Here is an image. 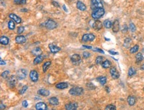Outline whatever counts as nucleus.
<instances>
[{"label":"nucleus","instance_id":"nucleus-1","mask_svg":"<svg viewBox=\"0 0 144 110\" xmlns=\"http://www.w3.org/2000/svg\"><path fill=\"white\" fill-rule=\"evenodd\" d=\"M105 13V10L104 8H99L97 10L93 11L92 13V19L94 20H98L100 19L103 16Z\"/></svg>","mask_w":144,"mask_h":110},{"label":"nucleus","instance_id":"nucleus-2","mask_svg":"<svg viewBox=\"0 0 144 110\" xmlns=\"http://www.w3.org/2000/svg\"><path fill=\"white\" fill-rule=\"evenodd\" d=\"M69 94L71 96H81L84 94V89L81 87H74L69 90Z\"/></svg>","mask_w":144,"mask_h":110},{"label":"nucleus","instance_id":"nucleus-3","mask_svg":"<svg viewBox=\"0 0 144 110\" xmlns=\"http://www.w3.org/2000/svg\"><path fill=\"white\" fill-rule=\"evenodd\" d=\"M90 7L92 11L99 9V8H103V3L101 0H91L90 1Z\"/></svg>","mask_w":144,"mask_h":110},{"label":"nucleus","instance_id":"nucleus-4","mask_svg":"<svg viewBox=\"0 0 144 110\" xmlns=\"http://www.w3.org/2000/svg\"><path fill=\"white\" fill-rule=\"evenodd\" d=\"M45 27L49 30H52L57 28V23L52 19H48L47 21L45 23Z\"/></svg>","mask_w":144,"mask_h":110},{"label":"nucleus","instance_id":"nucleus-5","mask_svg":"<svg viewBox=\"0 0 144 110\" xmlns=\"http://www.w3.org/2000/svg\"><path fill=\"white\" fill-rule=\"evenodd\" d=\"M95 39V35L92 33H86L83 35L82 37V40L83 42H89L93 41Z\"/></svg>","mask_w":144,"mask_h":110},{"label":"nucleus","instance_id":"nucleus-6","mask_svg":"<svg viewBox=\"0 0 144 110\" xmlns=\"http://www.w3.org/2000/svg\"><path fill=\"white\" fill-rule=\"evenodd\" d=\"M110 73L112 78L114 80L118 79L120 78V73L118 71V70L116 69V67H114V66L111 67L110 70Z\"/></svg>","mask_w":144,"mask_h":110},{"label":"nucleus","instance_id":"nucleus-7","mask_svg":"<svg viewBox=\"0 0 144 110\" xmlns=\"http://www.w3.org/2000/svg\"><path fill=\"white\" fill-rule=\"evenodd\" d=\"M17 78L15 76H11L9 78V79L7 80V83H8V86L11 88H13V87L15 86L17 84Z\"/></svg>","mask_w":144,"mask_h":110},{"label":"nucleus","instance_id":"nucleus-8","mask_svg":"<svg viewBox=\"0 0 144 110\" xmlns=\"http://www.w3.org/2000/svg\"><path fill=\"white\" fill-rule=\"evenodd\" d=\"M27 76V70L24 69H20L17 72V78L18 80H23L24 78H26Z\"/></svg>","mask_w":144,"mask_h":110},{"label":"nucleus","instance_id":"nucleus-9","mask_svg":"<svg viewBox=\"0 0 144 110\" xmlns=\"http://www.w3.org/2000/svg\"><path fill=\"white\" fill-rule=\"evenodd\" d=\"M71 60L72 61V62L75 64V65H78L81 62V57L79 54H74L73 55H72L71 57Z\"/></svg>","mask_w":144,"mask_h":110},{"label":"nucleus","instance_id":"nucleus-10","mask_svg":"<svg viewBox=\"0 0 144 110\" xmlns=\"http://www.w3.org/2000/svg\"><path fill=\"white\" fill-rule=\"evenodd\" d=\"M29 77L31 81L33 82H37L39 79V74H38L36 70H31L29 74Z\"/></svg>","mask_w":144,"mask_h":110},{"label":"nucleus","instance_id":"nucleus-11","mask_svg":"<svg viewBox=\"0 0 144 110\" xmlns=\"http://www.w3.org/2000/svg\"><path fill=\"white\" fill-rule=\"evenodd\" d=\"M91 26H92V28L94 29L95 30H100L102 28L103 25L101 21H98V20H95V21H93V23L91 25Z\"/></svg>","mask_w":144,"mask_h":110},{"label":"nucleus","instance_id":"nucleus-12","mask_svg":"<svg viewBox=\"0 0 144 110\" xmlns=\"http://www.w3.org/2000/svg\"><path fill=\"white\" fill-rule=\"evenodd\" d=\"M78 103L76 102H72V103H67L65 105V109L68 110H75L78 108Z\"/></svg>","mask_w":144,"mask_h":110},{"label":"nucleus","instance_id":"nucleus-13","mask_svg":"<svg viewBox=\"0 0 144 110\" xmlns=\"http://www.w3.org/2000/svg\"><path fill=\"white\" fill-rule=\"evenodd\" d=\"M49 48L51 52L52 53H53V54H55V53L59 52L61 50V49L60 47L53 45V44H50V45H49Z\"/></svg>","mask_w":144,"mask_h":110},{"label":"nucleus","instance_id":"nucleus-14","mask_svg":"<svg viewBox=\"0 0 144 110\" xmlns=\"http://www.w3.org/2000/svg\"><path fill=\"white\" fill-rule=\"evenodd\" d=\"M112 30L113 33H118V31L120 30V23L118 20H115L113 21V25H112Z\"/></svg>","mask_w":144,"mask_h":110},{"label":"nucleus","instance_id":"nucleus-15","mask_svg":"<svg viewBox=\"0 0 144 110\" xmlns=\"http://www.w3.org/2000/svg\"><path fill=\"white\" fill-rule=\"evenodd\" d=\"M9 17L11 19H12V20H13L15 22H16L17 24H19L21 23V19L19 17L17 16V15L14 14V13H10L9 15Z\"/></svg>","mask_w":144,"mask_h":110},{"label":"nucleus","instance_id":"nucleus-16","mask_svg":"<svg viewBox=\"0 0 144 110\" xmlns=\"http://www.w3.org/2000/svg\"><path fill=\"white\" fill-rule=\"evenodd\" d=\"M35 108L37 110H45L47 109V105L44 102H39L36 104Z\"/></svg>","mask_w":144,"mask_h":110},{"label":"nucleus","instance_id":"nucleus-17","mask_svg":"<svg viewBox=\"0 0 144 110\" xmlns=\"http://www.w3.org/2000/svg\"><path fill=\"white\" fill-rule=\"evenodd\" d=\"M76 7L78 10H79L81 11H84L86 10V6L85 5V4L80 1H78L76 3Z\"/></svg>","mask_w":144,"mask_h":110},{"label":"nucleus","instance_id":"nucleus-18","mask_svg":"<svg viewBox=\"0 0 144 110\" xmlns=\"http://www.w3.org/2000/svg\"><path fill=\"white\" fill-rule=\"evenodd\" d=\"M69 86V84L67 82H59L57 84H56L55 87L59 90H64L67 88Z\"/></svg>","mask_w":144,"mask_h":110},{"label":"nucleus","instance_id":"nucleus-19","mask_svg":"<svg viewBox=\"0 0 144 110\" xmlns=\"http://www.w3.org/2000/svg\"><path fill=\"white\" fill-rule=\"evenodd\" d=\"M15 42L17 44H23L26 42V38L23 35H18L15 37Z\"/></svg>","mask_w":144,"mask_h":110},{"label":"nucleus","instance_id":"nucleus-20","mask_svg":"<svg viewBox=\"0 0 144 110\" xmlns=\"http://www.w3.org/2000/svg\"><path fill=\"white\" fill-rule=\"evenodd\" d=\"M49 103L51 105H58L59 103V100L56 97H52L51 98L49 99Z\"/></svg>","mask_w":144,"mask_h":110},{"label":"nucleus","instance_id":"nucleus-21","mask_svg":"<svg viewBox=\"0 0 144 110\" xmlns=\"http://www.w3.org/2000/svg\"><path fill=\"white\" fill-rule=\"evenodd\" d=\"M37 94L39 95H41V96H49L50 95V91L47 89H40L39 90L37 91Z\"/></svg>","mask_w":144,"mask_h":110},{"label":"nucleus","instance_id":"nucleus-22","mask_svg":"<svg viewBox=\"0 0 144 110\" xmlns=\"http://www.w3.org/2000/svg\"><path fill=\"white\" fill-rule=\"evenodd\" d=\"M31 54H33V56H39V55H41L42 54V50L39 47H36L35 49H33L32 50H31Z\"/></svg>","mask_w":144,"mask_h":110},{"label":"nucleus","instance_id":"nucleus-23","mask_svg":"<svg viewBox=\"0 0 144 110\" xmlns=\"http://www.w3.org/2000/svg\"><path fill=\"white\" fill-rule=\"evenodd\" d=\"M127 101H128V104H129V105H130V106H133V105H135V103L136 102V98H135L134 96H128V99H127Z\"/></svg>","mask_w":144,"mask_h":110},{"label":"nucleus","instance_id":"nucleus-24","mask_svg":"<svg viewBox=\"0 0 144 110\" xmlns=\"http://www.w3.org/2000/svg\"><path fill=\"white\" fill-rule=\"evenodd\" d=\"M43 60H44V56H42L41 54V55H39V56H37V57H35V59H34V60H33V64H34L35 65L39 64H40L41 62H43Z\"/></svg>","mask_w":144,"mask_h":110},{"label":"nucleus","instance_id":"nucleus-25","mask_svg":"<svg viewBox=\"0 0 144 110\" xmlns=\"http://www.w3.org/2000/svg\"><path fill=\"white\" fill-rule=\"evenodd\" d=\"M10 39L6 36H1L0 38V43L3 45H7L9 44Z\"/></svg>","mask_w":144,"mask_h":110},{"label":"nucleus","instance_id":"nucleus-26","mask_svg":"<svg viewBox=\"0 0 144 110\" xmlns=\"http://www.w3.org/2000/svg\"><path fill=\"white\" fill-rule=\"evenodd\" d=\"M96 80L98 82H99V83L102 86H104L107 82V78L106 76H99V77L97 78Z\"/></svg>","mask_w":144,"mask_h":110},{"label":"nucleus","instance_id":"nucleus-27","mask_svg":"<svg viewBox=\"0 0 144 110\" xmlns=\"http://www.w3.org/2000/svg\"><path fill=\"white\" fill-rule=\"evenodd\" d=\"M102 66V68H110L112 65L111 62L108 60H105L102 62V63L101 64Z\"/></svg>","mask_w":144,"mask_h":110},{"label":"nucleus","instance_id":"nucleus-28","mask_svg":"<svg viewBox=\"0 0 144 110\" xmlns=\"http://www.w3.org/2000/svg\"><path fill=\"white\" fill-rule=\"evenodd\" d=\"M103 25H104L105 28L110 29L112 27V25H113V23H112L111 21H110V20H108V19H106V20H105V21H104V23H103Z\"/></svg>","mask_w":144,"mask_h":110},{"label":"nucleus","instance_id":"nucleus-29","mask_svg":"<svg viewBox=\"0 0 144 110\" xmlns=\"http://www.w3.org/2000/svg\"><path fill=\"white\" fill-rule=\"evenodd\" d=\"M135 74H136V70H135V68H134L133 66H131V67L129 68V70H128V76L132 77L133 76H134Z\"/></svg>","mask_w":144,"mask_h":110},{"label":"nucleus","instance_id":"nucleus-30","mask_svg":"<svg viewBox=\"0 0 144 110\" xmlns=\"http://www.w3.org/2000/svg\"><path fill=\"white\" fill-rule=\"evenodd\" d=\"M51 61H47L46 62L44 63V64L43 65V72H46V71L47 70V69L51 66Z\"/></svg>","mask_w":144,"mask_h":110},{"label":"nucleus","instance_id":"nucleus-31","mask_svg":"<svg viewBox=\"0 0 144 110\" xmlns=\"http://www.w3.org/2000/svg\"><path fill=\"white\" fill-rule=\"evenodd\" d=\"M131 43H132V39L130 38H126L125 40H124L123 46L125 48H128V47H130Z\"/></svg>","mask_w":144,"mask_h":110},{"label":"nucleus","instance_id":"nucleus-32","mask_svg":"<svg viewBox=\"0 0 144 110\" xmlns=\"http://www.w3.org/2000/svg\"><path fill=\"white\" fill-rule=\"evenodd\" d=\"M139 45H134V47H132L131 49H130V53H132V54H134V53H135V52H137V51H138V50H139Z\"/></svg>","mask_w":144,"mask_h":110},{"label":"nucleus","instance_id":"nucleus-33","mask_svg":"<svg viewBox=\"0 0 144 110\" xmlns=\"http://www.w3.org/2000/svg\"><path fill=\"white\" fill-rule=\"evenodd\" d=\"M8 28L10 29V30H14L15 28V24L13 20H10L8 23Z\"/></svg>","mask_w":144,"mask_h":110},{"label":"nucleus","instance_id":"nucleus-34","mask_svg":"<svg viewBox=\"0 0 144 110\" xmlns=\"http://www.w3.org/2000/svg\"><path fill=\"white\" fill-rule=\"evenodd\" d=\"M135 59H136V62L139 63V62H142V61L144 60V56H143L142 53L139 52V53H137V54H136V56H135Z\"/></svg>","mask_w":144,"mask_h":110},{"label":"nucleus","instance_id":"nucleus-35","mask_svg":"<svg viewBox=\"0 0 144 110\" xmlns=\"http://www.w3.org/2000/svg\"><path fill=\"white\" fill-rule=\"evenodd\" d=\"M103 61H104V58H103V56H98L96 57L95 62H96V64L99 65V64H101L102 63Z\"/></svg>","mask_w":144,"mask_h":110},{"label":"nucleus","instance_id":"nucleus-36","mask_svg":"<svg viewBox=\"0 0 144 110\" xmlns=\"http://www.w3.org/2000/svg\"><path fill=\"white\" fill-rule=\"evenodd\" d=\"M13 2L16 5H23L26 3V0H13Z\"/></svg>","mask_w":144,"mask_h":110},{"label":"nucleus","instance_id":"nucleus-37","mask_svg":"<svg viewBox=\"0 0 144 110\" xmlns=\"http://www.w3.org/2000/svg\"><path fill=\"white\" fill-rule=\"evenodd\" d=\"M129 29H130L131 32L134 33V32H135L136 30V27L133 23H131L130 24V25H129Z\"/></svg>","mask_w":144,"mask_h":110},{"label":"nucleus","instance_id":"nucleus-38","mask_svg":"<svg viewBox=\"0 0 144 110\" xmlns=\"http://www.w3.org/2000/svg\"><path fill=\"white\" fill-rule=\"evenodd\" d=\"M27 89H28V86H27V85L24 86L21 88V90H19V94H20V95H22V94H25V92L27 90Z\"/></svg>","mask_w":144,"mask_h":110},{"label":"nucleus","instance_id":"nucleus-39","mask_svg":"<svg viewBox=\"0 0 144 110\" xmlns=\"http://www.w3.org/2000/svg\"><path fill=\"white\" fill-rule=\"evenodd\" d=\"M9 74H10V71L9 70H5L4 72H3L2 74H1V77L3 78H7Z\"/></svg>","mask_w":144,"mask_h":110},{"label":"nucleus","instance_id":"nucleus-40","mask_svg":"<svg viewBox=\"0 0 144 110\" xmlns=\"http://www.w3.org/2000/svg\"><path fill=\"white\" fill-rule=\"evenodd\" d=\"M86 87H87L88 88H89L90 90H94L96 88V86L92 84V82H88V83H87Z\"/></svg>","mask_w":144,"mask_h":110},{"label":"nucleus","instance_id":"nucleus-41","mask_svg":"<svg viewBox=\"0 0 144 110\" xmlns=\"http://www.w3.org/2000/svg\"><path fill=\"white\" fill-rule=\"evenodd\" d=\"M116 109V107L115 106V105H107L106 107V110H115Z\"/></svg>","mask_w":144,"mask_h":110},{"label":"nucleus","instance_id":"nucleus-42","mask_svg":"<svg viewBox=\"0 0 144 110\" xmlns=\"http://www.w3.org/2000/svg\"><path fill=\"white\" fill-rule=\"evenodd\" d=\"M24 30H25V28H24V27H19L17 29V33L20 35V34H21V33H23Z\"/></svg>","mask_w":144,"mask_h":110},{"label":"nucleus","instance_id":"nucleus-43","mask_svg":"<svg viewBox=\"0 0 144 110\" xmlns=\"http://www.w3.org/2000/svg\"><path fill=\"white\" fill-rule=\"evenodd\" d=\"M83 57L84 58V59H88V58H89L90 56V54L88 52L84 51L83 52Z\"/></svg>","mask_w":144,"mask_h":110},{"label":"nucleus","instance_id":"nucleus-44","mask_svg":"<svg viewBox=\"0 0 144 110\" xmlns=\"http://www.w3.org/2000/svg\"><path fill=\"white\" fill-rule=\"evenodd\" d=\"M22 106L24 107V108H27V106H28V102H27V101H23V102H22Z\"/></svg>","mask_w":144,"mask_h":110},{"label":"nucleus","instance_id":"nucleus-45","mask_svg":"<svg viewBox=\"0 0 144 110\" xmlns=\"http://www.w3.org/2000/svg\"><path fill=\"white\" fill-rule=\"evenodd\" d=\"M122 31L123 33H126L128 31V27H127L126 25H124L123 26V29Z\"/></svg>","mask_w":144,"mask_h":110},{"label":"nucleus","instance_id":"nucleus-46","mask_svg":"<svg viewBox=\"0 0 144 110\" xmlns=\"http://www.w3.org/2000/svg\"><path fill=\"white\" fill-rule=\"evenodd\" d=\"M94 51L98 52H100V53H102V54H104V52L103 51L102 49H98V48H96V49H94Z\"/></svg>","mask_w":144,"mask_h":110},{"label":"nucleus","instance_id":"nucleus-47","mask_svg":"<svg viewBox=\"0 0 144 110\" xmlns=\"http://www.w3.org/2000/svg\"><path fill=\"white\" fill-rule=\"evenodd\" d=\"M51 3H52V5H54V7H60V6H59V3H58L57 2H56V1H51Z\"/></svg>","mask_w":144,"mask_h":110},{"label":"nucleus","instance_id":"nucleus-48","mask_svg":"<svg viewBox=\"0 0 144 110\" xmlns=\"http://www.w3.org/2000/svg\"><path fill=\"white\" fill-rule=\"evenodd\" d=\"M108 52H109V53H110V54H111L112 55H116V54H118V52L113 51V50H108Z\"/></svg>","mask_w":144,"mask_h":110},{"label":"nucleus","instance_id":"nucleus-49","mask_svg":"<svg viewBox=\"0 0 144 110\" xmlns=\"http://www.w3.org/2000/svg\"><path fill=\"white\" fill-rule=\"evenodd\" d=\"M82 47L84 49H92L91 46H88V45H82Z\"/></svg>","mask_w":144,"mask_h":110},{"label":"nucleus","instance_id":"nucleus-50","mask_svg":"<svg viewBox=\"0 0 144 110\" xmlns=\"http://www.w3.org/2000/svg\"><path fill=\"white\" fill-rule=\"evenodd\" d=\"M5 106L3 104L2 102H1V104H0V109L1 110H3V109H5Z\"/></svg>","mask_w":144,"mask_h":110},{"label":"nucleus","instance_id":"nucleus-51","mask_svg":"<svg viewBox=\"0 0 144 110\" xmlns=\"http://www.w3.org/2000/svg\"><path fill=\"white\" fill-rule=\"evenodd\" d=\"M0 64H1V65H5V61L3 60L2 59H1V62H0Z\"/></svg>","mask_w":144,"mask_h":110},{"label":"nucleus","instance_id":"nucleus-52","mask_svg":"<svg viewBox=\"0 0 144 110\" xmlns=\"http://www.w3.org/2000/svg\"><path fill=\"white\" fill-rule=\"evenodd\" d=\"M62 9H63V10H64V11L65 12H68V10H66V6H65V5H62Z\"/></svg>","mask_w":144,"mask_h":110},{"label":"nucleus","instance_id":"nucleus-53","mask_svg":"<svg viewBox=\"0 0 144 110\" xmlns=\"http://www.w3.org/2000/svg\"><path fill=\"white\" fill-rule=\"evenodd\" d=\"M21 11H27V10L26 8H23V10H21Z\"/></svg>","mask_w":144,"mask_h":110},{"label":"nucleus","instance_id":"nucleus-54","mask_svg":"<svg viewBox=\"0 0 144 110\" xmlns=\"http://www.w3.org/2000/svg\"><path fill=\"white\" fill-rule=\"evenodd\" d=\"M141 68H142V70H144V64H143V65L142 66V67H141Z\"/></svg>","mask_w":144,"mask_h":110},{"label":"nucleus","instance_id":"nucleus-55","mask_svg":"<svg viewBox=\"0 0 144 110\" xmlns=\"http://www.w3.org/2000/svg\"></svg>","mask_w":144,"mask_h":110}]
</instances>
